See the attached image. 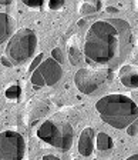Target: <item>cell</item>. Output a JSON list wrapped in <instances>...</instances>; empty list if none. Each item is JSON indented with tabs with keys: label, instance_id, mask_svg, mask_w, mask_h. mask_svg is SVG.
Masks as SVG:
<instances>
[{
	"label": "cell",
	"instance_id": "7",
	"mask_svg": "<svg viewBox=\"0 0 138 160\" xmlns=\"http://www.w3.org/2000/svg\"><path fill=\"white\" fill-rule=\"evenodd\" d=\"M107 69L105 70H97L91 67H84V69L77 70L76 76H74V83L77 89L84 94L94 93L107 79Z\"/></svg>",
	"mask_w": 138,
	"mask_h": 160
},
{
	"label": "cell",
	"instance_id": "21",
	"mask_svg": "<svg viewBox=\"0 0 138 160\" xmlns=\"http://www.w3.org/2000/svg\"><path fill=\"white\" fill-rule=\"evenodd\" d=\"M107 12H108V13H115V12H118V10H117V7H107Z\"/></svg>",
	"mask_w": 138,
	"mask_h": 160
},
{
	"label": "cell",
	"instance_id": "16",
	"mask_svg": "<svg viewBox=\"0 0 138 160\" xmlns=\"http://www.w3.org/2000/svg\"><path fill=\"white\" fill-rule=\"evenodd\" d=\"M6 96L7 97H19L20 96V87L19 86H13V87H9L6 92Z\"/></svg>",
	"mask_w": 138,
	"mask_h": 160
},
{
	"label": "cell",
	"instance_id": "10",
	"mask_svg": "<svg viewBox=\"0 0 138 160\" xmlns=\"http://www.w3.org/2000/svg\"><path fill=\"white\" fill-rule=\"evenodd\" d=\"M121 74V83L127 87H138V73L132 72L131 66L122 67V70L120 72Z\"/></svg>",
	"mask_w": 138,
	"mask_h": 160
},
{
	"label": "cell",
	"instance_id": "13",
	"mask_svg": "<svg viewBox=\"0 0 138 160\" xmlns=\"http://www.w3.org/2000/svg\"><path fill=\"white\" fill-rule=\"evenodd\" d=\"M80 57H81V53H80L79 49L71 47V49L69 50V59L73 64H79L80 63Z\"/></svg>",
	"mask_w": 138,
	"mask_h": 160
},
{
	"label": "cell",
	"instance_id": "18",
	"mask_svg": "<svg viewBox=\"0 0 138 160\" xmlns=\"http://www.w3.org/2000/svg\"><path fill=\"white\" fill-rule=\"evenodd\" d=\"M63 6H64V2H63V0H50L49 2V7L51 10H57Z\"/></svg>",
	"mask_w": 138,
	"mask_h": 160
},
{
	"label": "cell",
	"instance_id": "22",
	"mask_svg": "<svg viewBox=\"0 0 138 160\" xmlns=\"http://www.w3.org/2000/svg\"><path fill=\"white\" fill-rule=\"evenodd\" d=\"M2 62H3V64H6V66H12V63H10L6 57H2Z\"/></svg>",
	"mask_w": 138,
	"mask_h": 160
},
{
	"label": "cell",
	"instance_id": "9",
	"mask_svg": "<svg viewBox=\"0 0 138 160\" xmlns=\"http://www.w3.org/2000/svg\"><path fill=\"white\" fill-rule=\"evenodd\" d=\"M13 29L14 20L7 13H0V44H3L13 36Z\"/></svg>",
	"mask_w": 138,
	"mask_h": 160
},
{
	"label": "cell",
	"instance_id": "23",
	"mask_svg": "<svg viewBox=\"0 0 138 160\" xmlns=\"http://www.w3.org/2000/svg\"><path fill=\"white\" fill-rule=\"evenodd\" d=\"M125 160H138V153L137 154H132V156H130V157H127Z\"/></svg>",
	"mask_w": 138,
	"mask_h": 160
},
{
	"label": "cell",
	"instance_id": "4",
	"mask_svg": "<svg viewBox=\"0 0 138 160\" xmlns=\"http://www.w3.org/2000/svg\"><path fill=\"white\" fill-rule=\"evenodd\" d=\"M37 136L43 142L54 146L56 149L66 152L73 144L74 132H73V127L69 123H64V122H57L56 123L51 120H46L37 129Z\"/></svg>",
	"mask_w": 138,
	"mask_h": 160
},
{
	"label": "cell",
	"instance_id": "12",
	"mask_svg": "<svg viewBox=\"0 0 138 160\" xmlns=\"http://www.w3.org/2000/svg\"><path fill=\"white\" fill-rule=\"evenodd\" d=\"M101 7V2H86L80 6V13L81 14H91L98 12V9Z\"/></svg>",
	"mask_w": 138,
	"mask_h": 160
},
{
	"label": "cell",
	"instance_id": "17",
	"mask_svg": "<svg viewBox=\"0 0 138 160\" xmlns=\"http://www.w3.org/2000/svg\"><path fill=\"white\" fill-rule=\"evenodd\" d=\"M51 59H54L57 63L61 64V62H63V53H61V50H60L59 47H56V49L51 50Z\"/></svg>",
	"mask_w": 138,
	"mask_h": 160
},
{
	"label": "cell",
	"instance_id": "11",
	"mask_svg": "<svg viewBox=\"0 0 138 160\" xmlns=\"http://www.w3.org/2000/svg\"><path fill=\"white\" fill-rule=\"evenodd\" d=\"M97 147L100 150H108L112 147V139L107 133H98L97 134Z\"/></svg>",
	"mask_w": 138,
	"mask_h": 160
},
{
	"label": "cell",
	"instance_id": "5",
	"mask_svg": "<svg viewBox=\"0 0 138 160\" xmlns=\"http://www.w3.org/2000/svg\"><path fill=\"white\" fill-rule=\"evenodd\" d=\"M26 142L23 136L13 130L0 133V160H23Z\"/></svg>",
	"mask_w": 138,
	"mask_h": 160
},
{
	"label": "cell",
	"instance_id": "14",
	"mask_svg": "<svg viewBox=\"0 0 138 160\" xmlns=\"http://www.w3.org/2000/svg\"><path fill=\"white\" fill-rule=\"evenodd\" d=\"M43 57H44V54H43V53L37 54V56L34 57V60L31 62V64H30V72H31V73H33V72L40 66V64H41V62H43Z\"/></svg>",
	"mask_w": 138,
	"mask_h": 160
},
{
	"label": "cell",
	"instance_id": "20",
	"mask_svg": "<svg viewBox=\"0 0 138 160\" xmlns=\"http://www.w3.org/2000/svg\"><path fill=\"white\" fill-rule=\"evenodd\" d=\"M41 160H60V159L57 156H53V154H46Z\"/></svg>",
	"mask_w": 138,
	"mask_h": 160
},
{
	"label": "cell",
	"instance_id": "3",
	"mask_svg": "<svg viewBox=\"0 0 138 160\" xmlns=\"http://www.w3.org/2000/svg\"><path fill=\"white\" fill-rule=\"evenodd\" d=\"M37 47V36L31 29H19L17 32H14L13 36L9 39L7 42L6 50V59H9V62L12 64H19L23 63L26 60H29L30 57L34 54V50Z\"/></svg>",
	"mask_w": 138,
	"mask_h": 160
},
{
	"label": "cell",
	"instance_id": "8",
	"mask_svg": "<svg viewBox=\"0 0 138 160\" xmlns=\"http://www.w3.org/2000/svg\"><path fill=\"white\" fill-rule=\"evenodd\" d=\"M94 149V130L91 127H87L81 132L79 139V152L81 156L87 157L93 153Z\"/></svg>",
	"mask_w": 138,
	"mask_h": 160
},
{
	"label": "cell",
	"instance_id": "19",
	"mask_svg": "<svg viewBox=\"0 0 138 160\" xmlns=\"http://www.w3.org/2000/svg\"><path fill=\"white\" fill-rule=\"evenodd\" d=\"M24 4H27L30 7H40V6H43V2L41 0H37V2H29V0H26Z\"/></svg>",
	"mask_w": 138,
	"mask_h": 160
},
{
	"label": "cell",
	"instance_id": "1",
	"mask_svg": "<svg viewBox=\"0 0 138 160\" xmlns=\"http://www.w3.org/2000/svg\"><path fill=\"white\" fill-rule=\"evenodd\" d=\"M132 44V30L122 19H102L91 24L84 40L87 60L114 67L128 56Z\"/></svg>",
	"mask_w": 138,
	"mask_h": 160
},
{
	"label": "cell",
	"instance_id": "6",
	"mask_svg": "<svg viewBox=\"0 0 138 160\" xmlns=\"http://www.w3.org/2000/svg\"><path fill=\"white\" fill-rule=\"evenodd\" d=\"M61 64L50 57V59L43 60L41 64L31 73V83L36 89H39L41 86H53L61 79Z\"/></svg>",
	"mask_w": 138,
	"mask_h": 160
},
{
	"label": "cell",
	"instance_id": "15",
	"mask_svg": "<svg viewBox=\"0 0 138 160\" xmlns=\"http://www.w3.org/2000/svg\"><path fill=\"white\" fill-rule=\"evenodd\" d=\"M127 133L130 136H137L138 134V119H135L128 127H127Z\"/></svg>",
	"mask_w": 138,
	"mask_h": 160
},
{
	"label": "cell",
	"instance_id": "2",
	"mask_svg": "<svg viewBox=\"0 0 138 160\" xmlns=\"http://www.w3.org/2000/svg\"><path fill=\"white\" fill-rule=\"evenodd\" d=\"M95 109L102 122L115 129H125L138 119L137 103L124 94H108L101 97L95 103Z\"/></svg>",
	"mask_w": 138,
	"mask_h": 160
}]
</instances>
